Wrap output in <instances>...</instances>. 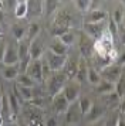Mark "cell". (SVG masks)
I'll return each instance as SVG.
<instances>
[{"label":"cell","mask_w":125,"mask_h":126,"mask_svg":"<svg viewBox=\"0 0 125 126\" xmlns=\"http://www.w3.org/2000/svg\"><path fill=\"white\" fill-rule=\"evenodd\" d=\"M118 126H125V120L122 119V118L119 119V123H118Z\"/></svg>","instance_id":"c3c4849f"},{"label":"cell","mask_w":125,"mask_h":126,"mask_svg":"<svg viewBox=\"0 0 125 126\" xmlns=\"http://www.w3.org/2000/svg\"><path fill=\"white\" fill-rule=\"evenodd\" d=\"M68 31H70V29H64V27H58V26H53L51 27V35L54 38H60Z\"/></svg>","instance_id":"74e56055"},{"label":"cell","mask_w":125,"mask_h":126,"mask_svg":"<svg viewBox=\"0 0 125 126\" xmlns=\"http://www.w3.org/2000/svg\"><path fill=\"white\" fill-rule=\"evenodd\" d=\"M119 119H121V116H119L118 112H115V110H109L108 116L105 118V126H118Z\"/></svg>","instance_id":"d6a6232c"},{"label":"cell","mask_w":125,"mask_h":126,"mask_svg":"<svg viewBox=\"0 0 125 126\" xmlns=\"http://www.w3.org/2000/svg\"><path fill=\"white\" fill-rule=\"evenodd\" d=\"M80 84L77 82H73V81H68L67 85L64 86V89H62V94H64V96L67 98V101L70 103H74L77 102L80 99Z\"/></svg>","instance_id":"7c38bea8"},{"label":"cell","mask_w":125,"mask_h":126,"mask_svg":"<svg viewBox=\"0 0 125 126\" xmlns=\"http://www.w3.org/2000/svg\"><path fill=\"white\" fill-rule=\"evenodd\" d=\"M101 74L98 72V69L94 68V67H88V82H90L92 86L98 85L101 82Z\"/></svg>","instance_id":"f546056e"},{"label":"cell","mask_w":125,"mask_h":126,"mask_svg":"<svg viewBox=\"0 0 125 126\" xmlns=\"http://www.w3.org/2000/svg\"><path fill=\"white\" fill-rule=\"evenodd\" d=\"M83 33L94 41H98L107 31H104V23L98 24H83Z\"/></svg>","instance_id":"9c48e42d"},{"label":"cell","mask_w":125,"mask_h":126,"mask_svg":"<svg viewBox=\"0 0 125 126\" xmlns=\"http://www.w3.org/2000/svg\"><path fill=\"white\" fill-rule=\"evenodd\" d=\"M19 65H3L1 68V77L4 78L6 81H16L19 78Z\"/></svg>","instance_id":"44dd1931"},{"label":"cell","mask_w":125,"mask_h":126,"mask_svg":"<svg viewBox=\"0 0 125 126\" xmlns=\"http://www.w3.org/2000/svg\"><path fill=\"white\" fill-rule=\"evenodd\" d=\"M10 31H11L13 38L16 40V43H19V41H21V40L26 38V34H27V27H24V26L20 24V23H16V24H11Z\"/></svg>","instance_id":"d4e9b609"},{"label":"cell","mask_w":125,"mask_h":126,"mask_svg":"<svg viewBox=\"0 0 125 126\" xmlns=\"http://www.w3.org/2000/svg\"><path fill=\"white\" fill-rule=\"evenodd\" d=\"M118 38H119V41H121V44L125 46V27L122 24L118 27Z\"/></svg>","instance_id":"ab89813d"},{"label":"cell","mask_w":125,"mask_h":126,"mask_svg":"<svg viewBox=\"0 0 125 126\" xmlns=\"http://www.w3.org/2000/svg\"><path fill=\"white\" fill-rule=\"evenodd\" d=\"M81 116H83V113H81V109L78 106V101H77V102L71 103L68 110L65 112V122L70 123V125L78 123L80 119H81Z\"/></svg>","instance_id":"9a60e30c"},{"label":"cell","mask_w":125,"mask_h":126,"mask_svg":"<svg viewBox=\"0 0 125 126\" xmlns=\"http://www.w3.org/2000/svg\"><path fill=\"white\" fill-rule=\"evenodd\" d=\"M67 58L64 55H57V54H53V52H47L45 54V63L48 64L51 72H60L61 69H64V65L67 63Z\"/></svg>","instance_id":"8992f818"},{"label":"cell","mask_w":125,"mask_h":126,"mask_svg":"<svg viewBox=\"0 0 125 126\" xmlns=\"http://www.w3.org/2000/svg\"><path fill=\"white\" fill-rule=\"evenodd\" d=\"M6 46L7 43L4 40L0 41V63H3V58H4V51H6Z\"/></svg>","instance_id":"7bdbcfd3"},{"label":"cell","mask_w":125,"mask_h":126,"mask_svg":"<svg viewBox=\"0 0 125 126\" xmlns=\"http://www.w3.org/2000/svg\"><path fill=\"white\" fill-rule=\"evenodd\" d=\"M73 23V16L67 9H58L54 13V18H53V26H58V27H64V29H70Z\"/></svg>","instance_id":"52a82bcc"},{"label":"cell","mask_w":125,"mask_h":126,"mask_svg":"<svg viewBox=\"0 0 125 126\" xmlns=\"http://www.w3.org/2000/svg\"><path fill=\"white\" fill-rule=\"evenodd\" d=\"M78 64H80V60L74 57H68L67 58V63L64 65V75L68 78V81H71L75 78V75H77V71H78Z\"/></svg>","instance_id":"2e32d148"},{"label":"cell","mask_w":125,"mask_h":126,"mask_svg":"<svg viewBox=\"0 0 125 126\" xmlns=\"http://www.w3.org/2000/svg\"><path fill=\"white\" fill-rule=\"evenodd\" d=\"M44 13V1H27V17H40Z\"/></svg>","instance_id":"ffe728a7"},{"label":"cell","mask_w":125,"mask_h":126,"mask_svg":"<svg viewBox=\"0 0 125 126\" xmlns=\"http://www.w3.org/2000/svg\"><path fill=\"white\" fill-rule=\"evenodd\" d=\"M115 94H117L119 98L125 96V72L121 75V78L115 82Z\"/></svg>","instance_id":"e575fe53"},{"label":"cell","mask_w":125,"mask_h":126,"mask_svg":"<svg viewBox=\"0 0 125 126\" xmlns=\"http://www.w3.org/2000/svg\"><path fill=\"white\" fill-rule=\"evenodd\" d=\"M0 126H4V119L0 116Z\"/></svg>","instance_id":"681fc988"},{"label":"cell","mask_w":125,"mask_h":126,"mask_svg":"<svg viewBox=\"0 0 125 126\" xmlns=\"http://www.w3.org/2000/svg\"><path fill=\"white\" fill-rule=\"evenodd\" d=\"M48 51L53 52V54H57V55H64L67 57L68 54V47L62 43L60 38H53L48 44Z\"/></svg>","instance_id":"ac0fdd59"},{"label":"cell","mask_w":125,"mask_h":126,"mask_svg":"<svg viewBox=\"0 0 125 126\" xmlns=\"http://www.w3.org/2000/svg\"><path fill=\"white\" fill-rule=\"evenodd\" d=\"M70 105L71 103L67 101V98L64 96V94H57L56 96L51 98V106H53V109H54V112H56L57 115L60 113H65L68 110V108H70Z\"/></svg>","instance_id":"8fae6325"},{"label":"cell","mask_w":125,"mask_h":126,"mask_svg":"<svg viewBox=\"0 0 125 126\" xmlns=\"http://www.w3.org/2000/svg\"><path fill=\"white\" fill-rule=\"evenodd\" d=\"M4 21V10L3 9H0V24Z\"/></svg>","instance_id":"7dc6e473"},{"label":"cell","mask_w":125,"mask_h":126,"mask_svg":"<svg viewBox=\"0 0 125 126\" xmlns=\"http://www.w3.org/2000/svg\"><path fill=\"white\" fill-rule=\"evenodd\" d=\"M44 54V48H43V44L39 38H36L30 43V57L31 60H41Z\"/></svg>","instance_id":"cb8c5ba5"},{"label":"cell","mask_w":125,"mask_h":126,"mask_svg":"<svg viewBox=\"0 0 125 126\" xmlns=\"http://www.w3.org/2000/svg\"><path fill=\"white\" fill-rule=\"evenodd\" d=\"M58 10V1H44V12L47 14L56 13Z\"/></svg>","instance_id":"f35d334b"},{"label":"cell","mask_w":125,"mask_h":126,"mask_svg":"<svg viewBox=\"0 0 125 126\" xmlns=\"http://www.w3.org/2000/svg\"><path fill=\"white\" fill-rule=\"evenodd\" d=\"M88 126H105V118H102V119H100V120H95V122L90 123Z\"/></svg>","instance_id":"ee69618b"},{"label":"cell","mask_w":125,"mask_h":126,"mask_svg":"<svg viewBox=\"0 0 125 126\" xmlns=\"http://www.w3.org/2000/svg\"><path fill=\"white\" fill-rule=\"evenodd\" d=\"M91 3H92L91 0H77V1H74V6L78 12L85 14L91 10Z\"/></svg>","instance_id":"836d02e7"},{"label":"cell","mask_w":125,"mask_h":126,"mask_svg":"<svg viewBox=\"0 0 125 126\" xmlns=\"http://www.w3.org/2000/svg\"><path fill=\"white\" fill-rule=\"evenodd\" d=\"M74 79L77 81V84H80V85L88 82V64H87V60L80 58L78 71H77V75H75Z\"/></svg>","instance_id":"d6986e66"},{"label":"cell","mask_w":125,"mask_h":126,"mask_svg":"<svg viewBox=\"0 0 125 126\" xmlns=\"http://www.w3.org/2000/svg\"><path fill=\"white\" fill-rule=\"evenodd\" d=\"M68 78L64 75L62 71L60 72H53L51 77L45 81V91H47V95L50 98L56 96L57 94H61L64 86L67 85Z\"/></svg>","instance_id":"6da1fadb"},{"label":"cell","mask_w":125,"mask_h":126,"mask_svg":"<svg viewBox=\"0 0 125 126\" xmlns=\"http://www.w3.org/2000/svg\"><path fill=\"white\" fill-rule=\"evenodd\" d=\"M7 101H9V105H10V109H11V113H13V118L19 116V113H20V110H21V108H23V105H21L23 102H21V99L17 96L16 91H14V88L9 91V94H7Z\"/></svg>","instance_id":"5bb4252c"},{"label":"cell","mask_w":125,"mask_h":126,"mask_svg":"<svg viewBox=\"0 0 125 126\" xmlns=\"http://www.w3.org/2000/svg\"><path fill=\"white\" fill-rule=\"evenodd\" d=\"M111 17H112V20H114L117 24H118V26H121V24H122V21H124V18H125L124 9H122L121 6L117 7V9H114V12H112V14H111Z\"/></svg>","instance_id":"d590c367"},{"label":"cell","mask_w":125,"mask_h":126,"mask_svg":"<svg viewBox=\"0 0 125 126\" xmlns=\"http://www.w3.org/2000/svg\"><path fill=\"white\" fill-rule=\"evenodd\" d=\"M17 126H27V125H26L24 122H20V123H19V125H17Z\"/></svg>","instance_id":"816d5d0a"},{"label":"cell","mask_w":125,"mask_h":126,"mask_svg":"<svg viewBox=\"0 0 125 126\" xmlns=\"http://www.w3.org/2000/svg\"><path fill=\"white\" fill-rule=\"evenodd\" d=\"M3 99H4V94L0 88V115H1V105H3Z\"/></svg>","instance_id":"bcb514c9"},{"label":"cell","mask_w":125,"mask_h":126,"mask_svg":"<svg viewBox=\"0 0 125 126\" xmlns=\"http://www.w3.org/2000/svg\"><path fill=\"white\" fill-rule=\"evenodd\" d=\"M78 50L81 54V58L90 60L92 57V54L95 52V41L90 38L87 34L81 33L78 37Z\"/></svg>","instance_id":"3957f363"},{"label":"cell","mask_w":125,"mask_h":126,"mask_svg":"<svg viewBox=\"0 0 125 126\" xmlns=\"http://www.w3.org/2000/svg\"><path fill=\"white\" fill-rule=\"evenodd\" d=\"M109 17L108 13L105 10H90L88 13H85L83 16V24H98L104 23V20H107Z\"/></svg>","instance_id":"ba28073f"},{"label":"cell","mask_w":125,"mask_h":126,"mask_svg":"<svg viewBox=\"0 0 125 126\" xmlns=\"http://www.w3.org/2000/svg\"><path fill=\"white\" fill-rule=\"evenodd\" d=\"M23 119H24V123L27 126H44V118H43V109L36 108L30 103H24L23 105Z\"/></svg>","instance_id":"7a4b0ae2"},{"label":"cell","mask_w":125,"mask_h":126,"mask_svg":"<svg viewBox=\"0 0 125 126\" xmlns=\"http://www.w3.org/2000/svg\"><path fill=\"white\" fill-rule=\"evenodd\" d=\"M44 126H58V119H57V116H50L48 119L45 120Z\"/></svg>","instance_id":"b9f144b4"},{"label":"cell","mask_w":125,"mask_h":126,"mask_svg":"<svg viewBox=\"0 0 125 126\" xmlns=\"http://www.w3.org/2000/svg\"><path fill=\"white\" fill-rule=\"evenodd\" d=\"M17 51H19V58L24 60V58L30 57V41L28 40H21L17 43Z\"/></svg>","instance_id":"484cf974"},{"label":"cell","mask_w":125,"mask_h":126,"mask_svg":"<svg viewBox=\"0 0 125 126\" xmlns=\"http://www.w3.org/2000/svg\"><path fill=\"white\" fill-rule=\"evenodd\" d=\"M28 77H31L36 82H41L43 79V61L41 60H31V63L28 65L27 72Z\"/></svg>","instance_id":"4fadbf2b"},{"label":"cell","mask_w":125,"mask_h":126,"mask_svg":"<svg viewBox=\"0 0 125 126\" xmlns=\"http://www.w3.org/2000/svg\"><path fill=\"white\" fill-rule=\"evenodd\" d=\"M1 33H3V31H1V26H0V34H1Z\"/></svg>","instance_id":"f5cc1de1"},{"label":"cell","mask_w":125,"mask_h":126,"mask_svg":"<svg viewBox=\"0 0 125 126\" xmlns=\"http://www.w3.org/2000/svg\"><path fill=\"white\" fill-rule=\"evenodd\" d=\"M60 40L65 44L67 47H71L75 44V41H77V35H75V33L74 31H68V33H65V34L62 35V37H60Z\"/></svg>","instance_id":"8d00e7d4"},{"label":"cell","mask_w":125,"mask_h":126,"mask_svg":"<svg viewBox=\"0 0 125 126\" xmlns=\"http://www.w3.org/2000/svg\"><path fill=\"white\" fill-rule=\"evenodd\" d=\"M92 99H91L90 96H80L78 99V106L80 109H81V113H83V116H85V115L90 112L91 106H92Z\"/></svg>","instance_id":"83f0119b"},{"label":"cell","mask_w":125,"mask_h":126,"mask_svg":"<svg viewBox=\"0 0 125 126\" xmlns=\"http://www.w3.org/2000/svg\"><path fill=\"white\" fill-rule=\"evenodd\" d=\"M16 84L17 85H21V86H27V88H34L37 82L31 77H28L27 74H21V75H19V78L16 79Z\"/></svg>","instance_id":"4dcf8cb0"},{"label":"cell","mask_w":125,"mask_h":126,"mask_svg":"<svg viewBox=\"0 0 125 126\" xmlns=\"http://www.w3.org/2000/svg\"><path fill=\"white\" fill-rule=\"evenodd\" d=\"M100 74H101V78L102 79L108 81V82H111L115 85V82L121 78V75L124 74V71H122V67L118 65L117 63L111 64V65H108L105 68H102L100 71Z\"/></svg>","instance_id":"277c9868"},{"label":"cell","mask_w":125,"mask_h":126,"mask_svg":"<svg viewBox=\"0 0 125 126\" xmlns=\"http://www.w3.org/2000/svg\"><path fill=\"white\" fill-rule=\"evenodd\" d=\"M14 91H16L17 96L21 99L23 103L31 102L34 99V88H27V86H21V85H14Z\"/></svg>","instance_id":"e0dca14e"},{"label":"cell","mask_w":125,"mask_h":126,"mask_svg":"<svg viewBox=\"0 0 125 126\" xmlns=\"http://www.w3.org/2000/svg\"><path fill=\"white\" fill-rule=\"evenodd\" d=\"M107 112H108L107 106H105L101 101H100V102L94 101V102H92V106H91V109H90V112L85 115V120H87L88 123H92V122H95V120L102 119Z\"/></svg>","instance_id":"5b68a950"},{"label":"cell","mask_w":125,"mask_h":126,"mask_svg":"<svg viewBox=\"0 0 125 126\" xmlns=\"http://www.w3.org/2000/svg\"><path fill=\"white\" fill-rule=\"evenodd\" d=\"M119 101H121V98H119L115 92L101 96V102L107 106L108 110H115V108L119 106Z\"/></svg>","instance_id":"603a6c76"},{"label":"cell","mask_w":125,"mask_h":126,"mask_svg":"<svg viewBox=\"0 0 125 126\" xmlns=\"http://www.w3.org/2000/svg\"><path fill=\"white\" fill-rule=\"evenodd\" d=\"M0 9L4 10V1H1V0H0Z\"/></svg>","instance_id":"f907efd6"},{"label":"cell","mask_w":125,"mask_h":126,"mask_svg":"<svg viewBox=\"0 0 125 126\" xmlns=\"http://www.w3.org/2000/svg\"><path fill=\"white\" fill-rule=\"evenodd\" d=\"M94 92H95L97 95H100V96H104V95H108V94L115 92V85L111 84V82H108V81H105V79H101V82L98 85L94 86Z\"/></svg>","instance_id":"7402d4cb"},{"label":"cell","mask_w":125,"mask_h":126,"mask_svg":"<svg viewBox=\"0 0 125 126\" xmlns=\"http://www.w3.org/2000/svg\"><path fill=\"white\" fill-rule=\"evenodd\" d=\"M4 126H6V125H4Z\"/></svg>","instance_id":"db71d44e"},{"label":"cell","mask_w":125,"mask_h":126,"mask_svg":"<svg viewBox=\"0 0 125 126\" xmlns=\"http://www.w3.org/2000/svg\"><path fill=\"white\" fill-rule=\"evenodd\" d=\"M40 31H41V27H40L39 23H30L27 26V34H26V40H28L30 43L33 40H36L37 37H39Z\"/></svg>","instance_id":"4316f807"},{"label":"cell","mask_w":125,"mask_h":126,"mask_svg":"<svg viewBox=\"0 0 125 126\" xmlns=\"http://www.w3.org/2000/svg\"><path fill=\"white\" fill-rule=\"evenodd\" d=\"M19 51H17V43H7L4 51V58H3V65H16L19 64Z\"/></svg>","instance_id":"30bf717a"},{"label":"cell","mask_w":125,"mask_h":126,"mask_svg":"<svg viewBox=\"0 0 125 126\" xmlns=\"http://www.w3.org/2000/svg\"><path fill=\"white\" fill-rule=\"evenodd\" d=\"M119 112L121 113H124L125 115V96L124 98H121V101H119Z\"/></svg>","instance_id":"f6af8a7d"},{"label":"cell","mask_w":125,"mask_h":126,"mask_svg":"<svg viewBox=\"0 0 125 126\" xmlns=\"http://www.w3.org/2000/svg\"><path fill=\"white\" fill-rule=\"evenodd\" d=\"M118 24L115 23L112 20V17L109 16L108 17V26H107V31H108V34L111 35V38H112L114 41H115V38L118 37Z\"/></svg>","instance_id":"1f68e13d"},{"label":"cell","mask_w":125,"mask_h":126,"mask_svg":"<svg viewBox=\"0 0 125 126\" xmlns=\"http://www.w3.org/2000/svg\"><path fill=\"white\" fill-rule=\"evenodd\" d=\"M117 64L121 65V67H124L125 65V50H122V51L117 55Z\"/></svg>","instance_id":"60d3db41"},{"label":"cell","mask_w":125,"mask_h":126,"mask_svg":"<svg viewBox=\"0 0 125 126\" xmlns=\"http://www.w3.org/2000/svg\"><path fill=\"white\" fill-rule=\"evenodd\" d=\"M13 12H14V17L19 20L27 17V1H17Z\"/></svg>","instance_id":"f1b7e54d"}]
</instances>
